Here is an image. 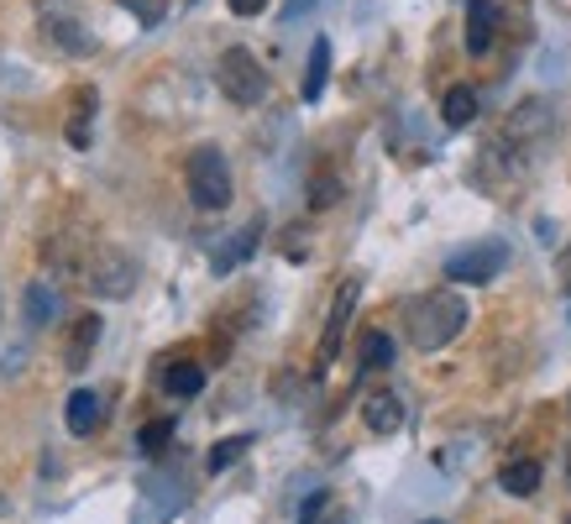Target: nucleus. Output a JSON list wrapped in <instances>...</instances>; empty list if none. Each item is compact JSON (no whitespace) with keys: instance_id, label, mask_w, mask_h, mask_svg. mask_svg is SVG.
Here are the masks:
<instances>
[{"instance_id":"28","label":"nucleus","mask_w":571,"mask_h":524,"mask_svg":"<svg viewBox=\"0 0 571 524\" xmlns=\"http://www.w3.org/2000/svg\"><path fill=\"white\" fill-rule=\"evenodd\" d=\"M425 524H440V520H425Z\"/></svg>"},{"instance_id":"22","label":"nucleus","mask_w":571,"mask_h":524,"mask_svg":"<svg viewBox=\"0 0 571 524\" xmlns=\"http://www.w3.org/2000/svg\"><path fill=\"white\" fill-rule=\"evenodd\" d=\"M174 441V420H153V425H142V436H137V446L147 451V457H158L163 446Z\"/></svg>"},{"instance_id":"1","label":"nucleus","mask_w":571,"mask_h":524,"mask_svg":"<svg viewBox=\"0 0 571 524\" xmlns=\"http://www.w3.org/2000/svg\"><path fill=\"white\" fill-rule=\"evenodd\" d=\"M467 300L451 294V289H430V294H419V300L404 304V331H409V342L419 352H440V346H451L461 331H467Z\"/></svg>"},{"instance_id":"25","label":"nucleus","mask_w":571,"mask_h":524,"mask_svg":"<svg viewBox=\"0 0 571 524\" xmlns=\"http://www.w3.org/2000/svg\"><path fill=\"white\" fill-rule=\"evenodd\" d=\"M226 6H231V11H237V17H257V11H262V6H268V0H226Z\"/></svg>"},{"instance_id":"17","label":"nucleus","mask_w":571,"mask_h":524,"mask_svg":"<svg viewBox=\"0 0 571 524\" xmlns=\"http://www.w3.org/2000/svg\"><path fill=\"white\" fill-rule=\"evenodd\" d=\"M356 357H362V373H383V367L394 363V336L388 331H367L362 346H356Z\"/></svg>"},{"instance_id":"6","label":"nucleus","mask_w":571,"mask_h":524,"mask_svg":"<svg viewBox=\"0 0 571 524\" xmlns=\"http://www.w3.org/2000/svg\"><path fill=\"white\" fill-rule=\"evenodd\" d=\"M90 289H95L100 300H126L137 289V262L126 258L121 247H100L95 258H90Z\"/></svg>"},{"instance_id":"16","label":"nucleus","mask_w":571,"mask_h":524,"mask_svg":"<svg viewBox=\"0 0 571 524\" xmlns=\"http://www.w3.org/2000/svg\"><path fill=\"white\" fill-rule=\"evenodd\" d=\"M53 315H59V289L48 279L27 283V325H48Z\"/></svg>"},{"instance_id":"12","label":"nucleus","mask_w":571,"mask_h":524,"mask_svg":"<svg viewBox=\"0 0 571 524\" xmlns=\"http://www.w3.org/2000/svg\"><path fill=\"white\" fill-rule=\"evenodd\" d=\"M63 425H69V436H95L100 430V394L95 388H74L69 394V415H63Z\"/></svg>"},{"instance_id":"26","label":"nucleus","mask_w":571,"mask_h":524,"mask_svg":"<svg viewBox=\"0 0 571 524\" xmlns=\"http://www.w3.org/2000/svg\"><path fill=\"white\" fill-rule=\"evenodd\" d=\"M310 6H315V0H289V6H283V21H294V17H304V11H310Z\"/></svg>"},{"instance_id":"11","label":"nucleus","mask_w":571,"mask_h":524,"mask_svg":"<svg viewBox=\"0 0 571 524\" xmlns=\"http://www.w3.org/2000/svg\"><path fill=\"white\" fill-rule=\"evenodd\" d=\"M540 137H551V105L546 101H525L519 111L509 116V142H540Z\"/></svg>"},{"instance_id":"18","label":"nucleus","mask_w":571,"mask_h":524,"mask_svg":"<svg viewBox=\"0 0 571 524\" xmlns=\"http://www.w3.org/2000/svg\"><path fill=\"white\" fill-rule=\"evenodd\" d=\"M163 388L174 394V399H195L199 388H205V367L199 363H174L163 373Z\"/></svg>"},{"instance_id":"15","label":"nucleus","mask_w":571,"mask_h":524,"mask_svg":"<svg viewBox=\"0 0 571 524\" xmlns=\"http://www.w3.org/2000/svg\"><path fill=\"white\" fill-rule=\"evenodd\" d=\"M498 488L513 493V499H530L534 488H540V462H530V457H525V462H509L498 472Z\"/></svg>"},{"instance_id":"9","label":"nucleus","mask_w":571,"mask_h":524,"mask_svg":"<svg viewBox=\"0 0 571 524\" xmlns=\"http://www.w3.org/2000/svg\"><path fill=\"white\" fill-rule=\"evenodd\" d=\"M257 242H262V216L241 226L237 237H226V247H220L216 258H210V268H216L220 279H226V273H237L241 262H247V258H252V252H257Z\"/></svg>"},{"instance_id":"3","label":"nucleus","mask_w":571,"mask_h":524,"mask_svg":"<svg viewBox=\"0 0 571 524\" xmlns=\"http://www.w3.org/2000/svg\"><path fill=\"white\" fill-rule=\"evenodd\" d=\"M216 84L231 105H262L268 101V69H262L257 53H247V48H226V53H220Z\"/></svg>"},{"instance_id":"21","label":"nucleus","mask_w":571,"mask_h":524,"mask_svg":"<svg viewBox=\"0 0 571 524\" xmlns=\"http://www.w3.org/2000/svg\"><path fill=\"white\" fill-rule=\"evenodd\" d=\"M247 451H252V436H226V441L210 446V462H205V467H210V472H226V467L241 462Z\"/></svg>"},{"instance_id":"2","label":"nucleus","mask_w":571,"mask_h":524,"mask_svg":"<svg viewBox=\"0 0 571 524\" xmlns=\"http://www.w3.org/2000/svg\"><path fill=\"white\" fill-rule=\"evenodd\" d=\"M184 179H189V200L199 210H226L231 205V163H226L220 147H195Z\"/></svg>"},{"instance_id":"20","label":"nucleus","mask_w":571,"mask_h":524,"mask_svg":"<svg viewBox=\"0 0 571 524\" xmlns=\"http://www.w3.org/2000/svg\"><path fill=\"white\" fill-rule=\"evenodd\" d=\"M440 116H446V126H473V116H477V95L467 90V84L446 90V101H440Z\"/></svg>"},{"instance_id":"19","label":"nucleus","mask_w":571,"mask_h":524,"mask_svg":"<svg viewBox=\"0 0 571 524\" xmlns=\"http://www.w3.org/2000/svg\"><path fill=\"white\" fill-rule=\"evenodd\" d=\"M90 122H95V90H80L69 111V147H90Z\"/></svg>"},{"instance_id":"8","label":"nucleus","mask_w":571,"mask_h":524,"mask_svg":"<svg viewBox=\"0 0 571 524\" xmlns=\"http://www.w3.org/2000/svg\"><path fill=\"white\" fill-rule=\"evenodd\" d=\"M498 38V0H467V53L482 59Z\"/></svg>"},{"instance_id":"7","label":"nucleus","mask_w":571,"mask_h":524,"mask_svg":"<svg viewBox=\"0 0 571 524\" xmlns=\"http://www.w3.org/2000/svg\"><path fill=\"white\" fill-rule=\"evenodd\" d=\"M356 300H362V283L346 279V283H341V294H335V304H331V321H325V336H320L315 367H331L335 363V352H341V336H346V321H352Z\"/></svg>"},{"instance_id":"27","label":"nucleus","mask_w":571,"mask_h":524,"mask_svg":"<svg viewBox=\"0 0 571 524\" xmlns=\"http://www.w3.org/2000/svg\"><path fill=\"white\" fill-rule=\"evenodd\" d=\"M561 289H567V294H571V247H567V252H561Z\"/></svg>"},{"instance_id":"10","label":"nucleus","mask_w":571,"mask_h":524,"mask_svg":"<svg viewBox=\"0 0 571 524\" xmlns=\"http://www.w3.org/2000/svg\"><path fill=\"white\" fill-rule=\"evenodd\" d=\"M100 331H105L100 315H80V321L69 325V342H63V367H69V373H80V367L90 363V352L100 346Z\"/></svg>"},{"instance_id":"23","label":"nucleus","mask_w":571,"mask_h":524,"mask_svg":"<svg viewBox=\"0 0 571 524\" xmlns=\"http://www.w3.org/2000/svg\"><path fill=\"white\" fill-rule=\"evenodd\" d=\"M121 6H126L142 27H158V21H163V0H121Z\"/></svg>"},{"instance_id":"14","label":"nucleus","mask_w":571,"mask_h":524,"mask_svg":"<svg viewBox=\"0 0 571 524\" xmlns=\"http://www.w3.org/2000/svg\"><path fill=\"white\" fill-rule=\"evenodd\" d=\"M325 80H331V42L315 38L310 63H304V101H320V95H325Z\"/></svg>"},{"instance_id":"5","label":"nucleus","mask_w":571,"mask_h":524,"mask_svg":"<svg viewBox=\"0 0 571 524\" xmlns=\"http://www.w3.org/2000/svg\"><path fill=\"white\" fill-rule=\"evenodd\" d=\"M509 268V247L503 242H473L446 258V279L451 283H492Z\"/></svg>"},{"instance_id":"4","label":"nucleus","mask_w":571,"mask_h":524,"mask_svg":"<svg viewBox=\"0 0 571 524\" xmlns=\"http://www.w3.org/2000/svg\"><path fill=\"white\" fill-rule=\"evenodd\" d=\"M38 21H42V38L63 48L69 59H84L95 48V32L84 27V17L69 6V0H38Z\"/></svg>"},{"instance_id":"13","label":"nucleus","mask_w":571,"mask_h":524,"mask_svg":"<svg viewBox=\"0 0 571 524\" xmlns=\"http://www.w3.org/2000/svg\"><path fill=\"white\" fill-rule=\"evenodd\" d=\"M362 420H367L373 436H394L398 425H404V404H398V394H373V399L362 404Z\"/></svg>"},{"instance_id":"24","label":"nucleus","mask_w":571,"mask_h":524,"mask_svg":"<svg viewBox=\"0 0 571 524\" xmlns=\"http://www.w3.org/2000/svg\"><path fill=\"white\" fill-rule=\"evenodd\" d=\"M310 195H315V210H325V205H335V179H315V189H310Z\"/></svg>"},{"instance_id":"29","label":"nucleus","mask_w":571,"mask_h":524,"mask_svg":"<svg viewBox=\"0 0 571 524\" xmlns=\"http://www.w3.org/2000/svg\"><path fill=\"white\" fill-rule=\"evenodd\" d=\"M567 524H571V514H567Z\"/></svg>"}]
</instances>
